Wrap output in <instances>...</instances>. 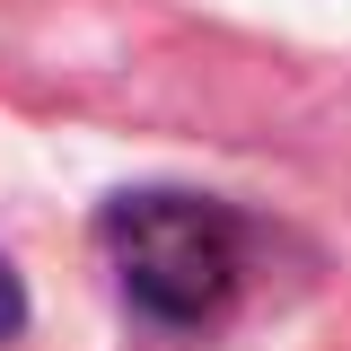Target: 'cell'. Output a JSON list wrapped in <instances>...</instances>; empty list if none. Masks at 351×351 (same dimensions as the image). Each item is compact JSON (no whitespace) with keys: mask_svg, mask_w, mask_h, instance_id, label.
<instances>
[{"mask_svg":"<svg viewBox=\"0 0 351 351\" xmlns=\"http://www.w3.org/2000/svg\"><path fill=\"white\" fill-rule=\"evenodd\" d=\"M27 334V290H18V272L0 263V343H18Z\"/></svg>","mask_w":351,"mask_h":351,"instance_id":"cell-2","label":"cell"},{"mask_svg":"<svg viewBox=\"0 0 351 351\" xmlns=\"http://www.w3.org/2000/svg\"><path fill=\"white\" fill-rule=\"evenodd\" d=\"M97 246H106L123 307L149 325H176V334L219 325L246 281V219L211 193H176V184L114 193L97 211Z\"/></svg>","mask_w":351,"mask_h":351,"instance_id":"cell-1","label":"cell"}]
</instances>
